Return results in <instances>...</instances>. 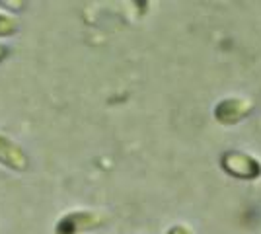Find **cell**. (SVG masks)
Listing matches in <instances>:
<instances>
[{
  "label": "cell",
  "instance_id": "obj_4",
  "mask_svg": "<svg viewBox=\"0 0 261 234\" xmlns=\"http://www.w3.org/2000/svg\"><path fill=\"white\" fill-rule=\"evenodd\" d=\"M30 156L23 150L20 143H16L8 135L0 133V166H4L10 172H28L30 170Z\"/></svg>",
  "mask_w": 261,
  "mask_h": 234
},
{
  "label": "cell",
  "instance_id": "obj_2",
  "mask_svg": "<svg viewBox=\"0 0 261 234\" xmlns=\"http://www.w3.org/2000/svg\"><path fill=\"white\" fill-rule=\"evenodd\" d=\"M106 223V217L98 211H70L63 215L57 223H55V234H86L92 230L101 228V224Z\"/></svg>",
  "mask_w": 261,
  "mask_h": 234
},
{
  "label": "cell",
  "instance_id": "obj_7",
  "mask_svg": "<svg viewBox=\"0 0 261 234\" xmlns=\"http://www.w3.org/2000/svg\"><path fill=\"white\" fill-rule=\"evenodd\" d=\"M8 53H10L8 45L2 43V41H0V63H2V61H6V57H8Z\"/></svg>",
  "mask_w": 261,
  "mask_h": 234
},
{
  "label": "cell",
  "instance_id": "obj_6",
  "mask_svg": "<svg viewBox=\"0 0 261 234\" xmlns=\"http://www.w3.org/2000/svg\"><path fill=\"white\" fill-rule=\"evenodd\" d=\"M166 234H193V230H191L187 224H174V226L168 228Z\"/></svg>",
  "mask_w": 261,
  "mask_h": 234
},
{
  "label": "cell",
  "instance_id": "obj_1",
  "mask_svg": "<svg viewBox=\"0 0 261 234\" xmlns=\"http://www.w3.org/2000/svg\"><path fill=\"white\" fill-rule=\"evenodd\" d=\"M220 168L230 178L253 181L261 178V162L244 150H226L220 156Z\"/></svg>",
  "mask_w": 261,
  "mask_h": 234
},
{
  "label": "cell",
  "instance_id": "obj_5",
  "mask_svg": "<svg viewBox=\"0 0 261 234\" xmlns=\"http://www.w3.org/2000/svg\"><path fill=\"white\" fill-rule=\"evenodd\" d=\"M16 34H18V20L12 14L0 12V39H8Z\"/></svg>",
  "mask_w": 261,
  "mask_h": 234
},
{
  "label": "cell",
  "instance_id": "obj_3",
  "mask_svg": "<svg viewBox=\"0 0 261 234\" xmlns=\"http://www.w3.org/2000/svg\"><path fill=\"white\" fill-rule=\"evenodd\" d=\"M253 110V103L246 98H224L215 106L213 110V117L215 121L220 125H236V123L244 121Z\"/></svg>",
  "mask_w": 261,
  "mask_h": 234
}]
</instances>
